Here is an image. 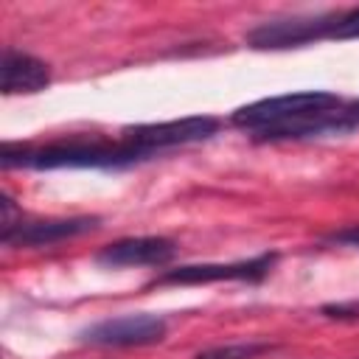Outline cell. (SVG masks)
Listing matches in <instances>:
<instances>
[{
  "label": "cell",
  "instance_id": "10",
  "mask_svg": "<svg viewBox=\"0 0 359 359\" xmlns=\"http://www.w3.org/2000/svg\"><path fill=\"white\" fill-rule=\"evenodd\" d=\"M269 345L264 342H238V345H219V348H208L199 351L194 359H252L258 353H264Z\"/></svg>",
  "mask_w": 359,
  "mask_h": 359
},
{
  "label": "cell",
  "instance_id": "13",
  "mask_svg": "<svg viewBox=\"0 0 359 359\" xmlns=\"http://www.w3.org/2000/svg\"><path fill=\"white\" fill-rule=\"evenodd\" d=\"M325 241L331 244H345V247H359V224H348L342 230H334L325 236Z\"/></svg>",
  "mask_w": 359,
  "mask_h": 359
},
{
  "label": "cell",
  "instance_id": "14",
  "mask_svg": "<svg viewBox=\"0 0 359 359\" xmlns=\"http://www.w3.org/2000/svg\"><path fill=\"white\" fill-rule=\"evenodd\" d=\"M348 112H351V118H353V123L359 126V101H353V104H348Z\"/></svg>",
  "mask_w": 359,
  "mask_h": 359
},
{
  "label": "cell",
  "instance_id": "11",
  "mask_svg": "<svg viewBox=\"0 0 359 359\" xmlns=\"http://www.w3.org/2000/svg\"><path fill=\"white\" fill-rule=\"evenodd\" d=\"M337 39H353L359 36V8H351L345 14H337V22H334V34Z\"/></svg>",
  "mask_w": 359,
  "mask_h": 359
},
{
  "label": "cell",
  "instance_id": "7",
  "mask_svg": "<svg viewBox=\"0 0 359 359\" xmlns=\"http://www.w3.org/2000/svg\"><path fill=\"white\" fill-rule=\"evenodd\" d=\"M275 261V252L236 261V264H196V266H177L157 278V283H213V280H261Z\"/></svg>",
  "mask_w": 359,
  "mask_h": 359
},
{
  "label": "cell",
  "instance_id": "4",
  "mask_svg": "<svg viewBox=\"0 0 359 359\" xmlns=\"http://www.w3.org/2000/svg\"><path fill=\"white\" fill-rule=\"evenodd\" d=\"M165 337V320L157 314H123L101 320L79 334L81 342L90 345H112V348H129V345H151Z\"/></svg>",
  "mask_w": 359,
  "mask_h": 359
},
{
  "label": "cell",
  "instance_id": "2",
  "mask_svg": "<svg viewBox=\"0 0 359 359\" xmlns=\"http://www.w3.org/2000/svg\"><path fill=\"white\" fill-rule=\"evenodd\" d=\"M342 107V101L334 93L325 90H306V93H289V95H275V98H261L252 101L247 107H238L233 112V123L241 129H266L300 115H311V112H325V109H337Z\"/></svg>",
  "mask_w": 359,
  "mask_h": 359
},
{
  "label": "cell",
  "instance_id": "5",
  "mask_svg": "<svg viewBox=\"0 0 359 359\" xmlns=\"http://www.w3.org/2000/svg\"><path fill=\"white\" fill-rule=\"evenodd\" d=\"M337 14H320V17H289V20H272L247 34V42L252 48H294L306 42H317L334 34Z\"/></svg>",
  "mask_w": 359,
  "mask_h": 359
},
{
  "label": "cell",
  "instance_id": "12",
  "mask_svg": "<svg viewBox=\"0 0 359 359\" xmlns=\"http://www.w3.org/2000/svg\"><path fill=\"white\" fill-rule=\"evenodd\" d=\"M323 314H325V317H334V320H356V317H359V300L323 306Z\"/></svg>",
  "mask_w": 359,
  "mask_h": 359
},
{
  "label": "cell",
  "instance_id": "8",
  "mask_svg": "<svg viewBox=\"0 0 359 359\" xmlns=\"http://www.w3.org/2000/svg\"><path fill=\"white\" fill-rule=\"evenodd\" d=\"M174 252H177L174 241L163 236H137V238H121L115 244H107L98 252V261L109 266H157L171 261Z\"/></svg>",
  "mask_w": 359,
  "mask_h": 359
},
{
  "label": "cell",
  "instance_id": "3",
  "mask_svg": "<svg viewBox=\"0 0 359 359\" xmlns=\"http://www.w3.org/2000/svg\"><path fill=\"white\" fill-rule=\"evenodd\" d=\"M219 132V121L210 115H194V118H180V121H163V123H140V126H126L123 137L126 143L154 154L160 149L171 146H185L196 140H208Z\"/></svg>",
  "mask_w": 359,
  "mask_h": 359
},
{
  "label": "cell",
  "instance_id": "6",
  "mask_svg": "<svg viewBox=\"0 0 359 359\" xmlns=\"http://www.w3.org/2000/svg\"><path fill=\"white\" fill-rule=\"evenodd\" d=\"M98 227L95 216H73V219H45V222H17L3 230L0 238L8 247H48Z\"/></svg>",
  "mask_w": 359,
  "mask_h": 359
},
{
  "label": "cell",
  "instance_id": "1",
  "mask_svg": "<svg viewBox=\"0 0 359 359\" xmlns=\"http://www.w3.org/2000/svg\"><path fill=\"white\" fill-rule=\"evenodd\" d=\"M151 157L149 151L121 140H70V143H50L42 149L22 146V143H3L0 163L3 168H121Z\"/></svg>",
  "mask_w": 359,
  "mask_h": 359
},
{
  "label": "cell",
  "instance_id": "9",
  "mask_svg": "<svg viewBox=\"0 0 359 359\" xmlns=\"http://www.w3.org/2000/svg\"><path fill=\"white\" fill-rule=\"evenodd\" d=\"M50 81V67L22 50L6 48L0 59V90L6 95H20V93H39Z\"/></svg>",
  "mask_w": 359,
  "mask_h": 359
}]
</instances>
